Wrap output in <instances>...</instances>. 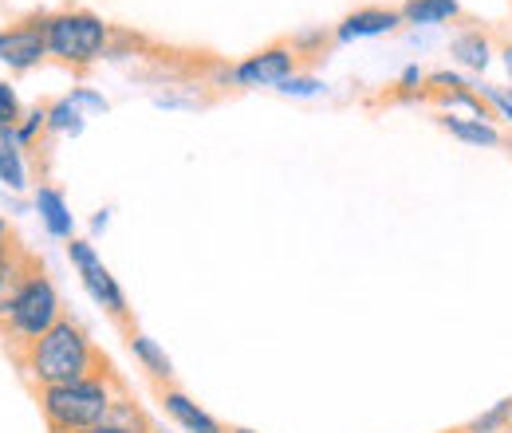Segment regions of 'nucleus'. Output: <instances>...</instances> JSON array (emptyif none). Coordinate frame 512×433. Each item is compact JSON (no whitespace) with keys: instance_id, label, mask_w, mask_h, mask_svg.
<instances>
[{"instance_id":"f257e3e1","label":"nucleus","mask_w":512,"mask_h":433,"mask_svg":"<svg viewBox=\"0 0 512 433\" xmlns=\"http://www.w3.org/2000/svg\"><path fill=\"white\" fill-rule=\"evenodd\" d=\"M16 367L32 382V390H44V386H71V382H83V378L115 374L111 359L95 347V339H91L71 315H64L48 335H40V339L16 359Z\"/></svg>"},{"instance_id":"f03ea898","label":"nucleus","mask_w":512,"mask_h":433,"mask_svg":"<svg viewBox=\"0 0 512 433\" xmlns=\"http://www.w3.org/2000/svg\"><path fill=\"white\" fill-rule=\"evenodd\" d=\"M123 390L127 386L119 374H103V378H83L71 386H44L36 390V402L52 433H91L107 422Z\"/></svg>"},{"instance_id":"7ed1b4c3","label":"nucleus","mask_w":512,"mask_h":433,"mask_svg":"<svg viewBox=\"0 0 512 433\" xmlns=\"http://www.w3.org/2000/svg\"><path fill=\"white\" fill-rule=\"evenodd\" d=\"M64 319V300H60V292H56V284L48 280V272H44V264L32 272V280L24 284V292H20V300H16V308H12V319H8V327H4V347H8V355H12V363L40 339V335H48L56 323Z\"/></svg>"},{"instance_id":"20e7f679","label":"nucleus","mask_w":512,"mask_h":433,"mask_svg":"<svg viewBox=\"0 0 512 433\" xmlns=\"http://www.w3.org/2000/svg\"><path fill=\"white\" fill-rule=\"evenodd\" d=\"M48 56L60 60L71 71H87L99 63L111 48V24H103L95 12H52L44 20Z\"/></svg>"},{"instance_id":"39448f33","label":"nucleus","mask_w":512,"mask_h":433,"mask_svg":"<svg viewBox=\"0 0 512 433\" xmlns=\"http://www.w3.org/2000/svg\"><path fill=\"white\" fill-rule=\"evenodd\" d=\"M67 256H71V264H75V272H79V280H83V288L91 292V300L99 304V308L107 311L123 331H134V323H130V308H127V296H123V288H119V280L111 276V268L95 256V248L87 245V241H67Z\"/></svg>"},{"instance_id":"423d86ee","label":"nucleus","mask_w":512,"mask_h":433,"mask_svg":"<svg viewBox=\"0 0 512 433\" xmlns=\"http://www.w3.org/2000/svg\"><path fill=\"white\" fill-rule=\"evenodd\" d=\"M40 264H44V260L20 245L16 233L0 245V335H4V327H8V319H12V308H16L20 292H24V284L32 280V272H36Z\"/></svg>"},{"instance_id":"0eeeda50","label":"nucleus","mask_w":512,"mask_h":433,"mask_svg":"<svg viewBox=\"0 0 512 433\" xmlns=\"http://www.w3.org/2000/svg\"><path fill=\"white\" fill-rule=\"evenodd\" d=\"M300 67V56L292 52V44H272L264 52L249 56L245 63L233 67V79L241 87H280L284 79H292Z\"/></svg>"},{"instance_id":"6e6552de","label":"nucleus","mask_w":512,"mask_h":433,"mask_svg":"<svg viewBox=\"0 0 512 433\" xmlns=\"http://www.w3.org/2000/svg\"><path fill=\"white\" fill-rule=\"evenodd\" d=\"M44 20L48 16H32L16 28L4 32V44H0V60L8 63L12 71H28L40 60H48V36H44Z\"/></svg>"},{"instance_id":"1a4fd4ad","label":"nucleus","mask_w":512,"mask_h":433,"mask_svg":"<svg viewBox=\"0 0 512 433\" xmlns=\"http://www.w3.org/2000/svg\"><path fill=\"white\" fill-rule=\"evenodd\" d=\"M158 402H162L166 418H174L186 433H225L213 414H205L193 398H186V394H182V390H174V386H162V390H158Z\"/></svg>"},{"instance_id":"9d476101","label":"nucleus","mask_w":512,"mask_h":433,"mask_svg":"<svg viewBox=\"0 0 512 433\" xmlns=\"http://www.w3.org/2000/svg\"><path fill=\"white\" fill-rule=\"evenodd\" d=\"M398 24H402V12H394V8H359L335 28V44H351V40H363V36H383V32H394Z\"/></svg>"},{"instance_id":"9b49d317","label":"nucleus","mask_w":512,"mask_h":433,"mask_svg":"<svg viewBox=\"0 0 512 433\" xmlns=\"http://www.w3.org/2000/svg\"><path fill=\"white\" fill-rule=\"evenodd\" d=\"M91 433H154L150 426V418L142 414V406L138 402H130L127 390L115 398V406H111V414H107V422L103 426H95Z\"/></svg>"},{"instance_id":"f8f14e48","label":"nucleus","mask_w":512,"mask_h":433,"mask_svg":"<svg viewBox=\"0 0 512 433\" xmlns=\"http://www.w3.org/2000/svg\"><path fill=\"white\" fill-rule=\"evenodd\" d=\"M36 209H40V221L48 225L52 237L71 241V209H67V201L60 189H52V186L36 189Z\"/></svg>"},{"instance_id":"ddd939ff","label":"nucleus","mask_w":512,"mask_h":433,"mask_svg":"<svg viewBox=\"0 0 512 433\" xmlns=\"http://www.w3.org/2000/svg\"><path fill=\"white\" fill-rule=\"evenodd\" d=\"M127 347L134 351V359L142 363V371L150 374V378H158V382H170L174 378V363H170V355L150 339V335H142V331H130L127 335Z\"/></svg>"},{"instance_id":"4468645a","label":"nucleus","mask_w":512,"mask_h":433,"mask_svg":"<svg viewBox=\"0 0 512 433\" xmlns=\"http://www.w3.org/2000/svg\"><path fill=\"white\" fill-rule=\"evenodd\" d=\"M449 52H453V60L461 63V67H469V71H485V67H489V56H493L489 36H485L481 28H465V32H457L453 44H449Z\"/></svg>"},{"instance_id":"2eb2a0df","label":"nucleus","mask_w":512,"mask_h":433,"mask_svg":"<svg viewBox=\"0 0 512 433\" xmlns=\"http://www.w3.org/2000/svg\"><path fill=\"white\" fill-rule=\"evenodd\" d=\"M402 24H449L461 20V4L457 0H406L402 8Z\"/></svg>"},{"instance_id":"dca6fc26","label":"nucleus","mask_w":512,"mask_h":433,"mask_svg":"<svg viewBox=\"0 0 512 433\" xmlns=\"http://www.w3.org/2000/svg\"><path fill=\"white\" fill-rule=\"evenodd\" d=\"M438 123L446 126L453 138L469 142V146H501V142H505L497 126H493V123H481V119H457V115H442Z\"/></svg>"},{"instance_id":"f3484780","label":"nucleus","mask_w":512,"mask_h":433,"mask_svg":"<svg viewBox=\"0 0 512 433\" xmlns=\"http://www.w3.org/2000/svg\"><path fill=\"white\" fill-rule=\"evenodd\" d=\"M0 182L8 189H24V166H20L16 126H0Z\"/></svg>"},{"instance_id":"a211bd4d","label":"nucleus","mask_w":512,"mask_h":433,"mask_svg":"<svg viewBox=\"0 0 512 433\" xmlns=\"http://www.w3.org/2000/svg\"><path fill=\"white\" fill-rule=\"evenodd\" d=\"M331 44H335V32H323V28H316V32H300V36L292 40V52L300 56V63H304V60H327Z\"/></svg>"},{"instance_id":"6ab92c4d","label":"nucleus","mask_w":512,"mask_h":433,"mask_svg":"<svg viewBox=\"0 0 512 433\" xmlns=\"http://www.w3.org/2000/svg\"><path fill=\"white\" fill-rule=\"evenodd\" d=\"M509 422H512V398H505V402H497L493 410H485L481 418H473L465 426H469V433H509Z\"/></svg>"},{"instance_id":"aec40b11","label":"nucleus","mask_w":512,"mask_h":433,"mask_svg":"<svg viewBox=\"0 0 512 433\" xmlns=\"http://www.w3.org/2000/svg\"><path fill=\"white\" fill-rule=\"evenodd\" d=\"M48 130H64V134H79L83 130V115L71 99H60L56 107H48Z\"/></svg>"},{"instance_id":"412c9836","label":"nucleus","mask_w":512,"mask_h":433,"mask_svg":"<svg viewBox=\"0 0 512 433\" xmlns=\"http://www.w3.org/2000/svg\"><path fill=\"white\" fill-rule=\"evenodd\" d=\"M40 130H48V107H36V111H28V115L20 119V126H16V142H20V146H32Z\"/></svg>"},{"instance_id":"4be33fe9","label":"nucleus","mask_w":512,"mask_h":433,"mask_svg":"<svg viewBox=\"0 0 512 433\" xmlns=\"http://www.w3.org/2000/svg\"><path fill=\"white\" fill-rule=\"evenodd\" d=\"M20 99H16V91L8 87V83H0V126H20Z\"/></svg>"},{"instance_id":"5701e85b","label":"nucleus","mask_w":512,"mask_h":433,"mask_svg":"<svg viewBox=\"0 0 512 433\" xmlns=\"http://www.w3.org/2000/svg\"><path fill=\"white\" fill-rule=\"evenodd\" d=\"M323 83L320 79H312V75H292V79H284L280 83V91L284 95H300V99H308V95H316Z\"/></svg>"},{"instance_id":"b1692460","label":"nucleus","mask_w":512,"mask_h":433,"mask_svg":"<svg viewBox=\"0 0 512 433\" xmlns=\"http://www.w3.org/2000/svg\"><path fill=\"white\" fill-rule=\"evenodd\" d=\"M481 91H485V103H489L493 111H501L505 119H512V91H501V87H493V83H485Z\"/></svg>"},{"instance_id":"393cba45","label":"nucleus","mask_w":512,"mask_h":433,"mask_svg":"<svg viewBox=\"0 0 512 433\" xmlns=\"http://www.w3.org/2000/svg\"><path fill=\"white\" fill-rule=\"evenodd\" d=\"M71 103H75V107H87V111H99V115L107 111V99L95 95V91H87V87H79V91L71 95Z\"/></svg>"},{"instance_id":"a878e982","label":"nucleus","mask_w":512,"mask_h":433,"mask_svg":"<svg viewBox=\"0 0 512 433\" xmlns=\"http://www.w3.org/2000/svg\"><path fill=\"white\" fill-rule=\"evenodd\" d=\"M402 83H406V87H410V83H422V71H418V67H406V71H402Z\"/></svg>"},{"instance_id":"bb28decb","label":"nucleus","mask_w":512,"mask_h":433,"mask_svg":"<svg viewBox=\"0 0 512 433\" xmlns=\"http://www.w3.org/2000/svg\"><path fill=\"white\" fill-rule=\"evenodd\" d=\"M501 56H505V71H509V79H512V40L501 44Z\"/></svg>"},{"instance_id":"cd10ccee","label":"nucleus","mask_w":512,"mask_h":433,"mask_svg":"<svg viewBox=\"0 0 512 433\" xmlns=\"http://www.w3.org/2000/svg\"><path fill=\"white\" fill-rule=\"evenodd\" d=\"M8 237H12V229H8V221H4V217H0V245H4V241H8Z\"/></svg>"},{"instance_id":"c85d7f7f","label":"nucleus","mask_w":512,"mask_h":433,"mask_svg":"<svg viewBox=\"0 0 512 433\" xmlns=\"http://www.w3.org/2000/svg\"><path fill=\"white\" fill-rule=\"evenodd\" d=\"M446 433H469V426H457V430H446Z\"/></svg>"},{"instance_id":"c756f323","label":"nucleus","mask_w":512,"mask_h":433,"mask_svg":"<svg viewBox=\"0 0 512 433\" xmlns=\"http://www.w3.org/2000/svg\"><path fill=\"white\" fill-rule=\"evenodd\" d=\"M233 433H256V430H233Z\"/></svg>"},{"instance_id":"7c9ffc66","label":"nucleus","mask_w":512,"mask_h":433,"mask_svg":"<svg viewBox=\"0 0 512 433\" xmlns=\"http://www.w3.org/2000/svg\"><path fill=\"white\" fill-rule=\"evenodd\" d=\"M154 433H158V430H154Z\"/></svg>"}]
</instances>
